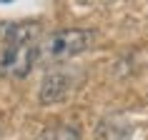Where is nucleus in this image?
Returning a JSON list of instances; mask_svg holds the SVG:
<instances>
[{
	"mask_svg": "<svg viewBox=\"0 0 148 140\" xmlns=\"http://www.w3.org/2000/svg\"><path fill=\"white\" fill-rule=\"evenodd\" d=\"M131 133H133V128L125 123L123 118L110 115V118H106V120L98 125L95 140H128V138H131Z\"/></svg>",
	"mask_w": 148,
	"mask_h": 140,
	"instance_id": "39448f33",
	"label": "nucleus"
},
{
	"mask_svg": "<svg viewBox=\"0 0 148 140\" xmlns=\"http://www.w3.org/2000/svg\"><path fill=\"white\" fill-rule=\"evenodd\" d=\"M95 33L88 28H65V30L50 33L40 43V60L48 63H65L70 58H78L93 45Z\"/></svg>",
	"mask_w": 148,
	"mask_h": 140,
	"instance_id": "f257e3e1",
	"label": "nucleus"
},
{
	"mask_svg": "<svg viewBox=\"0 0 148 140\" xmlns=\"http://www.w3.org/2000/svg\"><path fill=\"white\" fill-rule=\"evenodd\" d=\"M40 140H80L75 133L70 130V128H58V130H50V133H45Z\"/></svg>",
	"mask_w": 148,
	"mask_h": 140,
	"instance_id": "423d86ee",
	"label": "nucleus"
},
{
	"mask_svg": "<svg viewBox=\"0 0 148 140\" xmlns=\"http://www.w3.org/2000/svg\"><path fill=\"white\" fill-rule=\"evenodd\" d=\"M40 60V43H5L0 48V78H25Z\"/></svg>",
	"mask_w": 148,
	"mask_h": 140,
	"instance_id": "f03ea898",
	"label": "nucleus"
},
{
	"mask_svg": "<svg viewBox=\"0 0 148 140\" xmlns=\"http://www.w3.org/2000/svg\"><path fill=\"white\" fill-rule=\"evenodd\" d=\"M40 23L20 20V23H0V40L5 43H38Z\"/></svg>",
	"mask_w": 148,
	"mask_h": 140,
	"instance_id": "20e7f679",
	"label": "nucleus"
},
{
	"mask_svg": "<svg viewBox=\"0 0 148 140\" xmlns=\"http://www.w3.org/2000/svg\"><path fill=\"white\" fill-rule=\"evenodd\" d=\"M83 80L78 70L73 68H53L45 73V78L40 83V90H38V100L43 105H53V103H60L65 100L75 88L78 83Z\"/></svg>",
	"mask_w": 148,
	"mask_h": 140,
	"instance_id": "7ed1b4c3",
	"label": "nucleus"
}]
</instances>
